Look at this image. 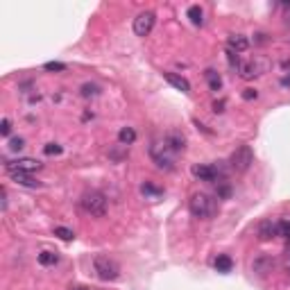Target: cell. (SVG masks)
<instances>
[{
    "instance_id": "obj_13",
    "label": "cell",
    "mask_w": 290,
    "mask_h": 290,
    "mask_svg": "<svg viewBox=\"0 0 290 290\" xmlns=\"http://www.w3.org/2000/svg\"><path fill=\"white\" fill-rule=\"evenodd\" d=\"M272 266H275V261H272V256L261 254L259 259L254 261V272H259V275H268V272L272 270Z\"/></svg>"
},
{
    "instance_id": "obj_19",
    "label": "cell",
    "mask_w": 290,
    "mask_h": 290,
    "mask_svg": "<svg viewBox=\"0 0 290 290\" xmlns=\"http://www.w3.org/2000/svg\"><path fill=\"white\" fill-rule=\"evenodd\" d=\"M207 79H209V86H211V91H220L222 89V77L216 73V70H207Z\"/></svg>"
},
{
    "instance_id": "obj_9",
    "label": "cell",
    "mask_w": 290,
    "mask_h": 290,
    "mask_svg": "<svg viewBox=\"0 0 290 290\" xmlns=\"http://www.w3.org/2000/svg\"><path fill=\"white\" fill-rule=\"evenodd\" d=\"M163 141L168 143V148H170L175 154L184 152V148H186V138H184L182 132H168L166 136H163Z\"/></svg>"
},
{
    "instance_id": "obj_20",
    "label": "cell",
    "mask_w": 290,
    "mask_h": 290,
    "mask_svg": "<svg viewBox=\"0 0 290 290\" xmlns=\"http://www.w3.org/2000/svg\"><path fill=\"white\" fill-rule=\"evenodd\" d=\"M59 261V256L54 254V252H41L39 254V263L41 266H54Z\"/></svg>"
},
{
    "instance_id": "obj_27",
    "label": "cell",
    "mask_w": 290,
    "mask_h": 290,
    "mask_svg": "<svg viewBox=\"0 0 290 290\" xmlns=\"http://www.w3.org/2000/svg\"><path fill=\"white\" fill-rule=\"evenodd\" d=\"M220 186H218V197H222V200H227V197L231 195V186H227V184H222V182H218Z\"/></svg>"
},
{
    "instance_id": "obj_1",
    "label": "cell",
    "mask_w": 290,
    "mask_h": 290,
    "mask_svg": "<svg viewBox=\"0 0 290 290\" xmlns=\"http://www.w3.org/2000/svg\"><path fill=\"white\" fill-rule=\"evenodd\" d=\"M150 157H152V161L157 163L159 168H163V170H172V168H175V159H177V154L168 148L166 141H154L152 145H150Z\"/></svg>"
},
{
    "instance_id": "obj_10",
    "label": "cell",
    "mask_w": 290,
    "mask_h": 290,
    "mask_svg": "<svg viewBox=\"0 0 290 290\" xmlns=\"http://www.w3.org/2000/svg\"><path fill=\"white\" fill-rule=\"evenodd\" d=\"M275 236H279V222L263 220L259 225V238L261 241H272Z\"/></svg>"
},
{
    "instance_id": "obj_34",
    "label": "cell",
    "mask_w": 290,
    "mask_h": 290,
    "mask_svg": "<svg viewBox=\"0 0 290 290\" xmlns=\"http://www.w3.org/2000/svg\"><path fill=\"white\" fill-rule=\"evenodd\" d=\"M75 290H89V288H75Z\"/></svg>"
},
{
    "instance_id": "obj_5",
    "label": "cell",
    "mask_w": 290,
    "mask_h": 290,
    "mask_svg": "<svg viewBox=\"0 0 290 290\" xmlns=\"http://www.w3.org/2000/svg\"><path fill=\"white\" fill-rule=\"evenodd\" d=\"M229 163H231V168H234L236 172L250 170V166L254 163V152H252V148H250V145H241V148H236V150H234V154H231Z\"/></svg>"
},
{
    "instance_id": "obj_33",
    "label": "cell",
    "mask_w": 290,
    "mask_h": 290,
    "mask_svg": "<svg viewBox=\"0 0 290 290\" xmlns=\"http://www.w3.org/2000/svg\"><path fill=\"white\" fill-rule=\"evenodd\" d=\"M286 25H290V11L286 14Z\"/></svg>"
},
{
    "instance_id": "obj_17",
    "label": "cell",
    "mask_w": 290,
    "mask_h": 290,
    "mask_svg": "<svg viewBox=\"0 0 290 290\" xmlns=\"http://www.w3.org/2000/svg\"><path fill=\"white\" fill-rule=\"evenodd\" d=\"M238 73H241L243 79H254L256 75V66L252 64V61H245V64H238Z\"/></svg>"
},
{
    "instance_id": "obj_24",
    "label": "cell",
    "mask_w": 290,
    "mask_h": 290,
    "mask_svg": "<svg viewBox=\"0 0 290 290\" xmlns=\"http://www.w3.org/2000/svg\"><path fill=\"white\" fill-rule=\"evenodd\" d=\"M23 148H25V141H23V138L16 136V138H11V141H9V150H11V152H20Z\"/></svg>"
},
{
    "instance_id": "obj_6",
    "label": "cell",
    "mask_w": 290,
    "mask_h": 290,
    "mask_svg": "<svg viewBox=\"0 0 290 290\" xmlns=\"http://www.w3.org/2000/svg\"><path fill=\"white\" fill-rule=\"evenodd\" d=\"M193 175H195L200 182H218V179L225 177V170L220 166H207V163H200V166H193Z\"/></svg>"
},
{
    "instance_id": "obj_7",
    "label": "cell",
    "mask_w": 290,
    "mask_h": 290,
    "mask_svg": "<svg viewBox=\"0 0 290 290\" xmlns=\"http://www.w3.org/2000/svg\"><path fill=\"white\" fill-rule=\"evenodd\" d=\"M154 20H157L154 11H141V14L134 18V34H136V36H148L150 32H152V27H154Z\"/></svg>"
},
{
    "instance_id": "obj_16",
    "label": "cell",
    "mask_w": 290,
    "mask_h": 290,
    "mask_svg": "<svg viewBox=\"0 0 290 290\" xmlns=\"http://www.w3.org/2000/svg\"><path fill=\"white\" fill-rule=\"evenodd\" d=\"M118 141H120V145H132V143L136 141V132H134V127H123V129H120Z\"/></svg>"
},
{
    "instance_id": "obj_22",
    "label": "cell",
    "mask_w": 290,
    "mask_h": 290,
    "mask_svg": "<svg viewBox=\"0 0 290 290\" xmlns=\"http://www.w3.org/2000/svg\"><path fill=\"white\" fill-rule=\"evenodd\" d=\"M54 236H59L61 241H73L75 234L70 229H66V227H57V229H54Z\"/></svg>"
},
{
    "instance_id": "obj_3",
    "label": "cell",
    "mask_w": 290,
    "mask_h": 290,
    "mask_svg": "<svg viewBox=\"0 0 290 290\" xmlns=\"http://www.w3.org/2000/svg\"><path fill=\"white\" fill-rule=\"evenodd\" d=\"M82 209L86 213H91L93 218H104L107 216V197L102 193H84L82 195Z\"/></svg>"
},
{
    "instance_id": "obj_11",
    "label": "cell",
    "mask_w": 290,
    "mask_h": 290,
    "mask_svg": "<svg viewBox=\"0 0 290 290\" xmlns=\"http://www.w3.org/2000/svg\"><path fill=\"white\" fill-rule=\"evenodd\" d=\"M163 77H166V82L170 84V86H175L177 91H182V93H191V84H188L186 77H182V75H177V73H166Z\"/></svg>"
},
{
    "instance_id": "obj_26",
    "label": "cell",
    "mask_w": 290,
    "mask_h": 290,
    "mask_svg": "<svg viewBox=\"0 0 290 290\" xmlns=\"http://www.w3.org/2000/svg\"><path fill=\"white\" fill-rule=\"evenodd\" d=\"M45 70H54V73H59V70H66V64H61V61H48V64L43 66Z\"/></svg>"
},
{
    "instance_id": "obj_2",
    "label": "cell",
    "mask_w": 290,
    "mask_h": 290,
    "mask_svg": "<svg viewBox=\"0 0 290 290\" xmlns=\"http://www.w3.org/2000/svg\"><path fill=\"white\" fill-rule=\"evenodd\" d=\"M93 270L98 272V277L102 281H116L120 277V266L104 254H98L93 259Z\"/></svg>"
},
{
    "instance_id": "obj_18",
    "label": "cell",
    "mask_w": 290,
    "mask_h": 290,
    "mask_svg": "<svg viewBox=\"0 0 290 290\" xmlns=\"http://www.w3.org/2000/svg\"><path fill=\"white\" fill-rule=\"evenodd\" d=\"M188 18H191L193 25H202L204 23V11H202L200 5H191L188 7Z\"/></svg>"
},
{
    "instance_id": "obj_25",
    "label": "cell",
    "mask_w": 290,
    "mask_h": 290,
    "mask_svg": "<svg viewBox=\"0 0 290 290\" xmlns=\"http://www.w3.org/2000/svg\"><path fill=\"white\" fill-rule=\"evenodd\" d=\"M43 152L48 154V157H52V154H61V145H57V143H48L43 148Z\"/></svg>"
},
{
    "instance_id": "obj_28",
    "label": "cell",
    "mask_w": 290,
    "mask_h": 290,
    "mask_svg": "<svg viewBox=\"0 0 290 290\" xmlns=\"http://www.w3.org/2000/svg\"><path fill=\"white\" fill-rule=\"evenodd\" d=\"M279 236L284 238H290V222H279Z\"/></svg>"
},
{
    "instance_id": "obj_30",
    "label": "cell",
    "mask_w": 290,
    "mask_h": 290,
    "mask_svg": "<svg viewBox=\"0 0 290 290\" xmlns=\"http://www.w3.org/2000/svg\"><path fill=\"white\" fill-rule=\"evenodd\" d=\"M256 95H259V93H256L254 89H245V91H243V98H245V100H256Z\"/></svg>"
},
{
    "instance_id": "obj_12",
    "label": "cell",
    "mask_w": 290,
    "mask_h": 290,
    "mask_svg": "<svg viewBox=\"0 0 290 290\" xmlns=\"http://www.w3.org/2000/svg\"><path fill=\"white\" fill-rule=\"evenodd\" d=\"M227 48L231 50V52H245L247 48H250V41L245 39V36H241V34H234V36H229L227 39Z\"/></svg>"
},
{
    "instance_id": "obj_29",
    "label": "cell",
    "mask_w": 290,
    "mask_h": 290,
    "mask_svg": "<svg viewBox=\"0 0 290 290\" xmlns=\"http://www.w3.org/2000/svg\"><path fill=\"white\" fill-rule=\"evenodd\" d=\"M9 132H11V123L7 118H2V123H0V134H2V136H9Z\"/></svg>"
},
{
    "instance_id": "obj_23",
    "label": "cell",
    "mask_w": 290,
    "mask_h": 290,
    "mask_svg": "<svg viewBox=\"0 0 290 290\" xmlns=\"http://www.w3.org/2000/svg\"><path fill=\"white\" fill-rule=\"evenodd\" d=\"M98 93H100L98 84H84V86H82V95H84V98H91V95H98Z\"/></svg>"
},
{
    "instance_id": "obj_4",
    "label": "cell",
    "mask_w": 290,
    "mask_h": 290,
    "mask_svg": "<svg viewBox=\"0 0 290 290\" xmlns=\"http://www.w3.org/2000/svg\"><path fill=\"white\" fill-rule=\"evenodd\" d=\"M188 209H191V213L195 218H211L218 207L209 195H204V193H195V195L191 197V202H188Z\"/></svg>"
},
{
    "instance_id": "obj_15",
    "label": "cell",
    "mask_w": 290,
    "mask_h": 290,
    "mask_svg": "<svg viewBox=\"0 0 290 290\" xmlns=\"http://www.w3.org/2000/svg\"><path fill=\"white\" fill-rule=\"evenodd\" d=\"M213 266H216V270H218V272L227 275V272H231V268H234V261H231L227 254H220V256L216 259V263H213Z\"/></svg>"
},
{
    "instance_id": "obj_14",
    "label": "cell",
    "mask_w": 290,
    "mask_h": 290,
    "mask_svg": "<svg viewBox=\"0 0 290 290\" xmlns=\"http://www.w3.org/2000/svg\"><path fill=\"white\" fill-rule=\"evenodd\" d=\"M9 177L14 179L16 184H23V186H30V188H39L41 182H36L34 177H30L27 172H9Z\"/></svg>"
},
{
    "instance_id": "obj_31",
    "label": "cell",
    "mask_w": 290,
    "mask_h": 290,
    "mask_svg": "<svg viewBox=\"0 0 290 290\" xmlns=\"http://www.w3.org/2000/svg\"><path fill=\"white\" fill-rule=\"evenodd\" d=\"M213 111L222 113V111H225V102H222V100H220V102H213Z\"/></svg>"
},
{
    "instance_id": "obj_21",
    "label": "cell",
    "mask_w": 290,
    "mask_h": 290,
    "mask_svg": "<svg viewBox=\"0 0 290 290\" xmlns=\"http://www.w3.org/2000/svg\"><path fill=\"white\" fill-rule=\"evenodd\" d=\"M141 193H143V195H150V197H159L163 191H161V188H157V186H152V184H143Z\"/></svg>"
},
{
    "instance_id": "obj_32",
    "label": "cell",
    "mask_w": 290,
    "mask_h": 290,
    "mask_svg": "<svg viewBox=\"0 0 290 290\" xmlns=\"http://www.w3.org/2000/svg\"><path fill=\"white\" fill-rule=\"evenodd\" d=\"M286 268L290 270V252H288V256H286Z\"/></svg>"
},
{
    "instance_id": "obj_8",
    "label": "cell",
    "mask_w": 290,
    "mask_h": 290,
    "mask_svg": "<svg viewBox=\"0 0 290 290\" xmlns=\"http://www.w3.org/2000/svg\"><path fill=\"white\" fill-rule=\"evenodd\" d=\"M7 172H27V175H32V172L41 170V163L36 161V159H16V161H7Z\"/></svg>"
}]
</instances>
